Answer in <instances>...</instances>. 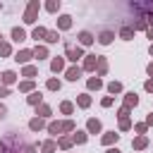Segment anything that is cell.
Wrapping results in <instances>:
<instances>
[{"mask_svg":"<svg viewBox=\"0 0 153 153\" xmlns=\"http://www.w3.org/2000/svg\"><path fill=\"white\" fill-rule=\"evenodd\" d=\"M55 151H57V141L55 139H48V141L41 143V153H55Z\"/></svg>","mask_w":153,"mask_h":153,"instance_id":"cell-25","label":"cell"},{"mask_svg":"<svg viewBox=\"0 0 153 153\" xmlns=\"http://www.w3.org/2000/svg\"><path fill=\"white\" fill-rule=\"evenodd\" d=\"M146 36H148V38L153 41V29H146Z\"/></svg>","mask_w":153,"mask_h":153,"instance_id":"cell-51","label":"cell"},{"mask_svg":"<svg viewBox=\"0 0 153 153\" xmlns=\"http://www.w3.org/2000/svg\"><path fill=\"white\" fill-rule=\"evenodd\" d=\"M76 105L84 108V110L91 108V96H88V93H79V96H76Z\"/></svg>","mask_w":153,"mask_h":153,"instance_id":"cell-29","label":"cell"},{"mask_svg":"<svg viewBox=\"0 0 153 153\" xmlns=\"http://www.w3.org/2000/svg\"><path fill=\"white\" fill-rule=\"evenodd\" d=\"M65 69H67V60H65V55L50 60V72H53V74H60V72H65Z\"/></svg>","mask_w":153,"mask_h":153,"instance_id":"cell-6","label":"cell"},{"mask_svg":"<svg viewBox=\"0 0 153 153\" xmlns=\"http://www.w3.org/2000/svg\"><path fill=\"white\" fill-rule=\"evenodd\" d=\"M60 112H62V115H72V112H74V103H72V100H62V103H60Z\"/></svg>","mask_w":153,"mask_h":153,"instance_id":"cell-34","label":"cell"},{"mask_svg":"<svg viewBox=\"0 0 153 153\" xmlns=\"http://www.w3.org/2000/svg\"><path fill=\"white\" fill-rule=\"evenodd\" d=\"M57 41H62V38H60V31H50V29H48V33H45V43H57Z\"/></svg>","mask_w":153,"mask_h":153,"instance_id":"cell-36","label":"cell"},{"mask_svg":"<svg viewBox=\"0 0 153 153\" xmlns=\"http://www.w3.org/2000/svg\"><path fill=\"white\" fill-rule=\"evenodd\" d=\"M146 127H153V112L146 115Z\"/></svg>","mask_w":153,"mask_h":153,"instance_id":"cell-48","label":"cell"},{"mask_svg":"<svg viewBox=\"0 0 153 153\" xmlns=\"http://www.w3.org/2000/svg\"><path fill=\"white\" fill-rule=\"evenodd\" d=\"M10 93H12V91H10L7 86H0V100H2V98H7Z\"/></svg>","mask_w":153,"mask_h":153,"instance_id":"cell-44","label":"cell"},{"mask_svg":"<svg viewBox=\"0 0 153 153\" xmlns=\"http://www.w3.org/2000/svg\"><path fill=\"white\" fill-rule=\"evenodd\" d=\"M131 148H134V151H143V148H148V136H136V139L131 141Z\"/></svg>","mask_w":153,"mask_h":153,"instance_id":"cell-24","label":"cell"},{"mask_svg":"<svg viewBox=\"0 0 153 153\" xmlns=\"http://www.w3.org/2000/svg\"><path fill=\"white\" fill-rule=\"evenodd\" d=\"M103 131V124H100V120H96V117H88L86 120V134H100Z\"/></svg>","mask_w":153,"mask_h":153,"instance_id":"cell-10","label":"cell"},{"mask_svg":"<svg viewBox=\"0 0 153 153\" xmlns=\"http://www.w3.org/2000/svg\"><path fill=\"white\" fill-rule=\"evenodd\" d=\"M143 88H146L148 93H153V79H146V84H143Z\"/></svg>","mask_w":153,"mask_h":153,"instance_id":"cell-45","label":"cell"},{"mask_svg":"<svg viewBox=\"0 0 153 153\" xmlns=\"http://www.w3.org/2000/svg\"><path fill=\"white\" fill-rule=\"evenodd\" d=\"M45 129H48V134H50V136H57V139L62 136V122H48V124H45Z\"/></svg>","mask_w":153,"mask_h":153,"instance_id":"cell-15","label":"cell"},{"mask_svg":"<svg viewBox=\"0 0 153 153\" xmlns=\"http://www.w3.org/2000/svg\"><path fill=\"white\" fill-rule=\"evenodd\" d=\"M112 38H115V31L105 29V31H100V33H98V38H96V41H98L100 45H110V43H112Z\"/></svg>","mask_w":153,"mask_h":153,"instance_id":"cell-13","label":"cell"},{"mask_svg":"<svg viewBox=\"0 0 153 153\" xmlns=\"http://www.w3.org/2000/svg\"><path fill=\"white\" fill-rule=\"evenodd\" d=\"M76 38H79V45H81V48H86V45H91V43L96 41V36H93L91 31H79Z\"/></svg>","mask_w":153,"mask_h":153,"instance_id":"cell-11","label":"cell"},{"mask_svg":"<svg viewBox=\"0 0 153 153\" xmlns=\"http://www.w3.org/2000/svg\"><path fill=\"white\" fill-rule=\"evenodd\" d=\"M81 74H84V69H81V67H76V65H72V67H67V69H65V79H67V81H79V79H81Z\"/></svg>","mask_w":153,"mask_h":153,"instance_id":"cell-8","label":"cell"},{"mask_svg":"<svg viewBox=\"0 0 153 153\" xmlns=\"http://www.w3.org/2000/svg\"><path fill=\"white\" fill-rule=\"evenodd\" d=\"M26 103H29V105H33V108H38V105L43 103V93H41V91L29 93V96H26Z\"/></svg>","mask_w":153,"mask_h":153,"instance_id":"cell-20","label":"cell"},{"mask_svg":"<svg viewBox=\"0 0 153 153\" xmlns=\"http://www.w3.org/2000/svg\"><path fill=\"white\" fill-rule=\"evenodd\" d=\"M29 129H31V131H41V129H45V120H41V117H31V120H29Z\"/></svg>","mask_w":153,"mask_h":153,"instance_id":"cell-23","label":"cell"},{"mask_svg":"<svg viewBox=\"0 0 153 153\" xmlns=\"http://www.w3.org/2000/svg\"><path fill=\"white\" fill-rule=\"evenodd\" d=\"M5 115H7V108H5V105H2V103H0V120H2V117H5Z\"/></svg>","mask_w":153,"mask_h":153,"instance_id":"cell-50","label":"cell"},{"mask_svg":"<svg viewBox=\"0 0 153 153\" xmlns=\"http://www.w3.org/2000/svg\"><path fill=\"white\" fill-rule=\"evenodd\" d=\"M10 36H12V41H14V43H24V41H26V31H24L22 26H12Z\"/></svg>","mask_w":153,"mask_h":153,"instance_id":"cell-12","label":"cell"},{"mask_svg":"<svg viewBox=\"0 0 153 153\" xmlns=\"http://www.w3.org/2000/svg\"><path fill=\"white\" fill-rule=\"evenodd\" d=\"M57 29H60V31L72 29V17H69V14H60V17H57Z\"/></svg>","mask_w":153,"mask_h":153,"instance_id":"cell-16","label":"cell"},{"mask_svg":"<svg viewBox=\"0 0 153 153\" xmlns=\"http://www.w3.org/2000/svg\"><path fill=\"white\" fill-rule=\"evenodd\" d=\"M45 88H48V91H60V88H62V81L55 79V76H50V79L45 81Z\"/></svg>","mask_w":153,"mask_h":153,"instance_id":"cell-31","label":"cell"},{"mask_svg":"<svg viewBox=\"0 0 153 153\" xmlns=\"http://www.w3.org/2000/svg\"><path fill=\"white\" fill-rule=\"evenodd\" d=\"M146 74H148V76H151V79H153V60H151V62H148V65H146Z\"/></svg>","mask_w":153,"mask_h":153,"instance_id":"cell-46","label":"cell"},{"mask_svg":"<svg viewBox=\"0 0 153 153\" xmlns=\"http://www.w3.org/2000/svg\"><path fill=\"white\" fill-rule=\"evenodd\" d=\"M69 131H76L74 120H65V122H62V134H69Z\"/></svg>","mask_w":153,"mask_h":153,"instance_id":"cell-37","label":"cell"},{"mask_svg":"<svg viewBox=\"0 0 153 153\" xmlns=\"http://www.w3.org/2000/svg\"><path fill=\"white\" fill-rule=\"evenodd\" d=\"M72 146H74L72 136H67V134H65V136H60V139H57V148H62V151H69Z\"/></svg>","mask_w":153,"mask_h":153,"instance_id":"cell-27","label":"cell"},{"mask_svg":"<svg viewBox=\"0 0 153 153\" xmlns=\"http://www.w3.org/2000/svg\"><path fill=\"white\" fill-rule=\"evenodd\" d=\"M129 112H131V110H127V108L122 105V108L117 110V117H120V120H127V117H129Z\"/></svg>","mask_w":153,"mask_h":153,"instance_id":"cell-42","label":"cell"},{"mask_svg":"<svg viewBox=\"0 0 153 153\" xmlns=\"http://www.w3.org/2000/svg\"><path fill=\"white\" fill-rule=\"evenodd\" d=\"M108 93H112V96H115V93H122V84H120V81H110V84H108Z\"/></svg>","mask_w":153,"mask_h":153,"instance_id":"cell-39","label":"cell"},{"mask_svg":"<svg viewBox=\"0 0 153 153\" xmlns=\"http://www.w3.org/2000/svg\"><path fill=\"white\" fill-rule=\"evenodd\" d=\"M45 57H48V45H36V48H33V60L41 62V60H45Z\"/></svg>","mask_w":153,"mask_h":153,"instance_id":"cell-26","label":"cell"},{"mask_svg":"<svg viewBox=\"0 0 153 153\" xmlns=\"http://www.w3.org/2000/svg\"><path fill=\"white\" fill-rule=\"evenodd\" d=\"M72 141L81 146V143H86V141H88V134H86V131H79V129H76V131L72 134Z\"/></svg>","mask_w":153,"mask_h":153,"instance_id":"cell-32","label":"cell"},{"mask_svg":"<svg viewBox=\"0 0 153 153\" xmlns=\"http://www.w3.org/2000/svg\"><path fill=\"white\" fill-rule=\"evenodd\" d=\"M84 48L81 45H72V43H67V50H65V60H69V62H74L76 65V60H84Z\"/></svg>","mask_w":153,"mask_h":153,"instance_id":"cell-3","label":"cell"},{"mask_svg":"<svg viewBox=\"0 0 153 153\" xmlns=\"http://www.w3.org/2000/svg\"><path fill=\"white\" fill-rule=\"evenodd\" d=\"M0 43H2V33H0Z\"/></svg>","mask_w":153,"mask_h":153,"instance_id":"cell-54","label":"cell"},{"mask_svg":"<svg viewBox=\"0 0 153 153\" xmlns=\"http://www.w3.org/2000/svg\"><path fill=\"white\" fill-rule=\"evenodd\" d=\"M53 115V108L50 105H45V103H41L38 108H36V117H41V120H48Z\"/></svg>","mask_w":153,"mask_h":153,"instance_id":"cell-21","label":"cell"},{"mask_svg":"<svg viewBox=\"0 0 153 153\" xmlns=\"http://www.w3.org/2000/svg\"><path fill=\"white\" fill-rule=\"evenodd\" d=\"M131 129V120L127 117V120H120V131H129Z\"/></svg>","mask_w":153,"mask_h":153,"instance_id":"cell-41","label":"cell"},{"mask_svg":"<svg viewBox=\"0 0 153 153\" xmlns=\"http://www.w3.org/2000/svg\"><path fill=\"white\" fill-rule=\"evenodd\" d=\"M136 105H139V96H136L134 91H127V93H124V108L131 110V108H136Z\"/></svg>","mask_w":153,"mask_h":153,"instance_id":"cell-14","label":"cell"},{"mask_svg":"<svg viewBox=\"0 0 153 153\" xmlns=\"http://www.w3.org/2000/svg\"><path fill=\"white\" fill-rule=\"evenodd\" d=\"M86 88H88V91H100V88H103V79H100V76H88Z\"/></svg>","mask_w":153,"mask_h":153,"instance_id":"cell-19","label":"cell"},{"mask_svg":"<svg viewBox=\"0 0 153 153\" xmlns=\"http://www.w3.org/2000/svg\"><path fill=\"white\" fill-rule=\"evenodd\" d=\"M17 88H19V93H33V91H36V84L29 81V79H24V81H19Z\"/></svg>","mask_w":153,"mask_h":153,"instance_id":"cell-22","label":"cell"},{"mask_svg":"<svg viewBox=\"0 0 153 153\" xmlns=\"http://www.w3.org/2000/svg\"><path fill=\"white\" fill-rule=\"evenodd\" d=\"M148 53H151V55H153V43H151V48H148Z\"/></svg>","mask_w":153,"mask_h":153,"instance_id":"cell-52","label":"cell"},{"mask_svg":"<svg viewBox=\"0 0 153 153\" xmlns=\"http://www.w3.org/2000/svg\"><path fill=\"white\" fill-rule=\"evenodd\" d=\"M120 141V134L112 129V131H103V136H100V143L105 146V148H110V146H115Z\"/></svg>","mask_w":153,"mask_h":153,"instance_id":"cell-7","label":"cell"},{"mask_svg":"<svg viewBox=\"0 0 153 153\" xmlns=\"http://www.w3.org/2000/svg\"><path fill=\"white\" fill-rule=\"evenodd\" d=\"M22 76H26L29 81H33V76H38V67H36V65H24Z\"/></svg>","mask_w":153,"mask_h":153,"instance_id":"cell-18","label":"cell"},{"mask_svg":"<svg viewBox=\"0 0 153 153\" xmlns=\"http://www.w3.org/2000/svg\"><path fill=\"white\" fill-rule=\"evenodd\" d=\"M108 67H110V65H108V60H105L103 55H98V67H96V76H105V74H108Z\"/></svg>","mask_w":153,"mask_h":153,"instance_id":"cell-17","label":"cell"},{"mask_svg":"<svg viewBox=\"0 0 153 153\" xmlns=\"http://www.w3.org/2000/svg\"><path fill=\"white\" fill-rule=\"evenodd\" d=\"M10 55H12V45L7 41H2L0 43V57H10Z\"/></svg>","mask_w":153,"mask_h":153,"instance_id":"cell-38","label":"cell"},{"mask_svg":"<svg viewBox=\"0 0 153 153\" xmlns=\"http://www.w3.org/2000/svg\"><path fill=\"white\" fill-rule=\"evenodd\" d=\"M14 81H17V72H14V69H5V72L0 74V86H7V88H10Z\"/></svg>","mask_w":153,"mask_h":153,"instance_id":"cell-9","label":"cell"},{"mask_svg":"<svg viewBox=\"0 0 153 153\" xmlns=\"http://www.w3.org/2000/svg\"><path fill=\"white\" fill-rule=\"evenodd\" d=\"M105 153H122L117 146H110V148H105Z\"/></svg>","mask_w":153,"mask_h":153,"instance_id":"cell-49","label":"cell"},{"mask_svg":"<svg viewBox=\"0 0 153 153\" xmlns=\"http://www.w3.org/2000/svg\"><path fill=\"white\" fill-rule=\"evenodd\" d=\"M31 60H33V50L31 48H22V50L14 53V62H19V65H29Z\"/></svg>","mask_w":153,"mask_h":153,"instance_id":"cell-4","label":"cell"},{"mask_svg":"<svg viewBox=\"0 0 153 153\" xmlns=\"http://www.w3.org/2000/svg\"><path fill=\"white\" fill-rule=\"evenodd\" d=\"M112 103H115V98H112V96H105V98L100 100V105H103V108H110Z\"/></svg>","mask_w":153,"mask_h":153,"instance_id":"cell-43","label":"cell"},{"mask_svg":"<svg viewBox=\"0 0 153 153\" xmlns=\"http://www.w3.org/2000/svg\"><path fill=\"white\" fill-rule=\"evenodd\" d=\"M38 12H41V2L38 0H31L29 5H26V10H24V24H29V26H33L36 24V19H38Z\"/></svg>","mask_w":153,"mask_h":153,"instance_id":"cell-2","label":"cell"},{"mask_svg":"<svg viewBox=\"0 0 153 153\" xmlns=\"http://www.w3.org/2000/svg\"><path fill=\"white\" fill-rule=\"evenodd\" d=\"M117 36H120L122 41H131V38H134V29H131V26H122Z\"/></svg>","mask_w":153,"mask_h":153,"instance_id":"cell-30","label":"cell"},{"mask_svg":"<svg viewBox=\"0 0 153 153\" xmlns=\"http://www.w3.org/2000/svg\"><path fill=\"white\" fill-rule=\"evenodd\" d=\"M45 33H48V29H45V26H33L31 38H36V41H45Z\"/></svg>","mask_w":153,"mask_h":153,"instance_id":"cell-28","label":"cell"},{"mask_svg":"<svg viewBox=\"0 0 153 153\" xmlns=\"http://www.w3.org/2000/svg\"><path fill=\"white\" fill-rule=\"evenodd\" d=\"M0 153H5V148H2V143H0Z\"/></svg>","mask_w":153,"mask_h":153,"instance_id":"cell-53","label":"cell"},{"mask_svg":"<svg viewBox=\"0 0 153 153\" xmlns=\"http://www.w3.org/2000/svg\"><path fill=\"white\" fill-rule=\"evenodd\" d=\"M143 19H146V24H148V29H153V12H151V14H146Z\"/></svg>","mask_w":153,"mask_h":153,"instance_id":"cell-47","label":"cell"},{"mask_svg":"<svg viewBox=\"0 0 153 153\" xmlns=\"http://www.w3.org/2000/svg\"><path fill=\"white\" fill-rule=\"evenodd\" d=\"M134 131H136V136H146V131H148L146 122H139V124H134Z\"/></svg>","mask_w":153,"mask_h":153,"instance_id":"cell-40","label":"cell"},{"mask_svg":"<svg viewBox=\"0 0 153 153\" xmlns=\"http://www.w3.org/2000/svg\"><path fill=\"white\" fill-rule=\"evenodd\" d=\"M60 7H62V2H60V0H48V2H45V10H48L50 14L60 12Z\"/></svg>","mask_w":153,"mask_h":153,"instance_id":"cell-33","label":"cell"},{"mask_svg":"<svg viewBox=\"0 0 153 153\" xmlns=\"http://www.w3.org/2000/svg\"><path fill=\"white\" fill-rule=\"evenodd\" d=\"M131 29H134V31H146V29H148V24H146V19H143V17H139V19H134Z\"/></svg>","mask_w":153,"mask_h":153,"instance_id":"cell-35","label":"cell"},{"mask_svg":"<svg viewBox=\"0 0 153 153\" xmlns=\"http://www.w3.org/2000/svg\"><path fill=\"white\" fill-rule=\"evenodd\" d=\"M96 67H98V55H96V53L84 55V65H81V69H84V72H96Z\"/></svg>","mask_w":153,"mask_h":153,"instance_id":"cell-5","label":"cell"},{"mask_svg":"<svg viewBox=\"0 0 153 153\" xmlns=\"http://www.w3.org/2000/svg\"><path fill=\"white\" fill-rule=\"evenodd\" d=\"M0 143H2L5 153H36V146H31V143L22 141V139H19V134H14V131L5 134V136L0 139Z\"/></svg>","mask_w":153,"mask_h":153,"instance_id":"cell-1","label":"cell"}]
</instances>
